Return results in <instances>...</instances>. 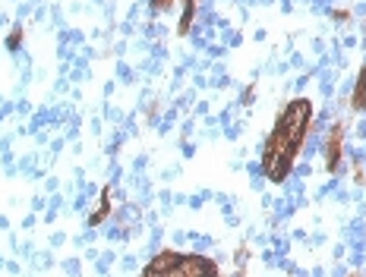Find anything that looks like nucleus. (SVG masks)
Wrapping results in <instances>:
<instances>
[{
	"instance_id": "nucleus-1",
	"label": "nucleus",
	"mask_w": 366,
	"mask_h": 277,
	"mask_svg": "<svg viewBox=\"0 0 366 277\" xmlns=\"http://www.w3.org/2000/svg\"><path fill=\"white\" fill-rule=\"evenodd\" d=\"M312 123V104L306 98H297L285 108L281 120L275 123L269 142H265V155H262V167L265 176L271 183H281L294 167V158H297L300 145L306 139V129Z\"/></svg>"
},
{
	"instance_id": "nucleus-2",
	"label": "nucleus",
	"mask_w": 366,
	"mask_h": 277,
	"mask_svg": "<svg viewBox=\"0 0 366 277\" xmlns=\"http://www.w3.org/2000/svg\"><path fill=\"white\" fill-rule=\"evenodd\" d=\"M218 274V268L209 262V258H199V255H177L174 268H170L168 277H212Z\"/></svg>"
},
{
	"instance_id": "nucleus-3",
	"label": "nucleus",
	"mask_w": 366,
	"mask_h": 277,
	"mask_svg": "<svg viewBox=\"0 0 366 277\" xmlns=\"http://www.w3.org/2000/svg\"><path fill=\"white\" fill-rule=\"evenodd\" d=\"M174 262H177V252H161L158 258H152V262H149L145 274H149V277H155V274L168 277V274H170V268H174Z\"/></svg>"
},
{
	"instance_id": "nucleus-4",
	"label": "nucleus",
	"mask_w": 366,
	"mask_h": 277,
	"mask_svg": "<svg viewBox=\"0 0 366 277\" xmlns=\"http://www.w3.org/2000/svg\"><path fill=\"white\" fill-rule=\"evenodd\" d=\"M338 164H341V129H332L328 145H326V167L338 170Z\"/></svg>"
},
{
	"instance_id": "nucleus-5",
	"label": "nucleus",
	"mask_w": 366,
	"mask_h": 277,
	"mask_svg": "<svg viewBox=\"0 0 366 277\" xmlns=\"http://www.w3.org/2000/svg\"><path fill=\"white\" fill-rule=\"evenodd\" d=\"M351 108H353V110H366V67L360 69V79H357V85H353Z\"/></svg>"
},
{
	"instance_id": "nucleus-6",
	"label": "nucleus",
	"mask_w": 366,
	"mask_h": 277,
	"mask_svg": "<svg viewBox=\"0 0 366 277\" xmlns=\"http://www.w3.org/2000/svg\"><path fill=\"white\" fill-rule=\"evenodd\" d=\"M108 208H111V205H108V192H104V196H102V205H98V208L92 211V217H88V221H92V224H102L104 215H108Z\"/></svg>"
},
{
	"instance_id": "nucleus-7",
	"label": "nucleus",
	"mask_w": 366,
	"mask_h": 277,
	"mask_svg": "<svg viewBox=\"0 0 366 277\" xmlns=\"http://www.w3.org/2000/svg\"><path fill=\"white\" fill-rule=\"evenodd\" d=\"M10 48H19V28H16L13 35H10Z\"/></svg>"
}]
</instances>
